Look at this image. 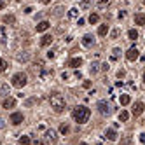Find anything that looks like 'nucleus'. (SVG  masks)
Wrapping results in <instances>:
<instances>
[{
    "instance_id": "nucleus-33",
    "label": "nucleus",
    "mask_w": 145,
    "mask_h": 145,
    "mask_svg": "<svg viewBox=\"0 0 145 145\" xmlns=\"http://www.w3.org/2000/svg\"><path fill=\"white\" fill-rule=\"evenodd\" d=\"M0 91H2V95H5V96H7V95H9V86H7V84H4Z\"/></svg>"
},
{
    "instance_id": "nucleus-5",
    "label": "nucleus",
    "mask_w": 145,
    "mask_h": 145,
    "mask_svg": "<svg viewBox=\"0 0 145 145\" xmlns=\"http://www.w3.org/2000/svg\"><path fill=\"white\" fill-rule=\"evenodd\" d=\"M23 121H25V117H23L21 112H14V114H11V117H9V122L14 124V126H19Z\"/></svg>"
},
{
    "instance_id": "nucleus-23",
    "label": "nucleus",
    "mask_w": 145,
    "mask_h": 145,
    "mask_svg": "<svg viewBox=\"0 0 145 145\" xmlns=\"http://www.w3.org/2000/svg\"><path fill=\"white\" fill-rule=\"evenodd\" d=\"M128 119H129V112H126V110H121V114H119V121L126 122Z\"/></svg>"
},
{
    "instance_id": "nucleus-11",
    "label": "nucleus",
    "mask_w": 145,
    "mask_h": 145,
    "mask_svg": "<svg viewBox=\"0 0 145 145\" xmlns=\"http://www.w3.org/2000/svg\"><path fill=\"white\" fill-rule=\"evenodd\" d=\"M53 35H44V37H42V39H40V46H42V47H47V46H51V44H53Z\"/></svg>"
},
{
    "instance_id": "nucleus-47",
    "label": "nucleus",
    "mask_w": 145,
    "mask_h": 145,
    "mask_svg": "<svg viewBox=\"0 0 145 145\" xmlns=\"http://www.w3.org/2000/svg\"><path fill=\"white\" fill-rule=\"evenodd\" d=\"M96 145H103V143H96Z\"/></svg>"
},
{
    "instance_id": "nucleus-8",
    "label": "nucleus",
    "mask_w": 145,
    "mask_h": 145,
    "mask_svg": "<svg viewBox=\"0 0 145 145\" xmlns=\"http://www.w3.org/2000/svg\"><path fill=\"white\" fill-rule=\"evenodd\" d=\"M95 44V37L91 35V33H86L84 37H82V46H86V47H91Z\"/></svg>"
},
{
    "instance_id": "nucleus-10",
    "label": "nucleus",
    "mask_w": 145,
    "mask_h": 145,
    "mask_svg": "<svg viewBox=\"0 0 145 145\" xmlns=\"http://www.w3.org/2000/svg\"><path fill=\"white\" fill-rule=\"evenodd\" d=\"M46 140H47V142H56V140H58V133H56L54 129H47V131H46Z\"/></svg>"
},
{
    "instance_id": "nucleus-17",
    "label": "nucleus",
    "mask_w": 145,
    "mask_h": 145,
    "mask_svg": "<svg viewBox=\"0 0 145 145\" xmlns=\"http://www.w3.org/2000/svg\"><path fill=\"white\" fill-rule=\"evenodd\" d=\"M107 33H108V25H100L98 26V35L100 37H105Z\"/></svg>"
},
{
    "instance_id": "nucleus-30",
    "label": "nucleus",
    "mask_w": 145,
    "mask_h": 145,
    "mask_svg": "<svg viewBox=\"0 0 145 145\" xmlns=\"http://www.w3.org/2000/svg\"><path fill=\"white\" fill-rule=\"evenodd\" d=\"M68 16H70V18H77V16H79V9H77V7L70 9V11H68Z\"/></svg>"
},
{
    "instance_id": "nucleus-35",
    "label": "nucleus",
    "mask_w": 145,
    "mask_h": 145,
    "mask_svg": "<svg viewBox=\"0 0 145 145\" xmlns=\"http://www.w3.org/2000/svg\"><path fill=\"white\" fill-rule=\"evenodd\" d=\"M100 67H101V70H103V72H108L110 65H108V63H103V65H100Z\"/></svg>"
},
{
    "instance_id": "nucleus-19",
    "label": "nucleus",
    "mask_w": 145,
    "mask_h": 145,
    "mask_svg": "<svg viewBox=\"0 0 145 145\" xmlns=\"http://www.w3.org/2000/svg\"><path fill=\"white\" fill-rule=\"evenodd\" d=\"M119 101H121V105H129L131 103V96L129 95H121Z\"/></svg>"
},
{
    "instance_id": "nucleus-49",
    "label": "nucleus",
    "mask_w": 145,
    "mask_h": 145,
    "mask_svg": "<svg viewBox=\"0 0 145 145\" xmlns=\"http://www.w3.org/2000/svg\"><path fill=\"white\" fill-rule=\"evenodd\" d=\"M143 4H145V0H143Z\"/></svg>"
},
{
    "instance_id": "nucleus-46",
    "label": "nucleus",
    "mask_w": 145,
    "mask_h": 145,
    "mask_svg": "<svg viewBox=\"0 0 145 145\" xmlns=\"http://www.w3.org/2000/svg\"><path fill=\"white\" fill-rule=\"evenodd\" d=\"M143 84H145V74H143Z\"/></svg>"
},
{
    "instance_id": "nucleus-22",
    "label": "nucleus",
    "mask_w": 145,
    "mask_h": 145,
    "mask_svg": "<svg viewBox=\"0 0 145 145\" xmlns=\"http://www.w3.org/2000/svg\"><path fill=\"white\" fill-rule=\"evenodd\" d=\"M91 4H93V0H82V2L79 4V7H80V9H89Z\"/></svg>"
},
{
    "instance_id": "nucleus-40",
    "label": "nucleus",
    "mask_w": 145,
    "mask_h": 145,
    "mask_svg": "<svg viewBox=\"0 0 145 145\" xmlns=\"http://www.w3.org/2000/svg\"><path fill=\"white\" fill-rule=\"evenodd\" d=\"M84 23H86V21L82 19V18H80V19H79V21H77V25H79V26H82V25H84Z\"/></svg>"
},
{
    "instance_id": "nucleus-45",
    "label": "nucleus",
    "mask_w": 145,
    "mask_h": 145,
    "mask_svg": "<svg viewBox=\"0 0 145 145\" xmlns=\"http://www.w3.org/2000/svg\"><path fill=\"white\" fill-rule=\"evenodd\" d=\"M79 145H87V143H84V142H80V143H79Z\"/></svg>"
},
{
    "instance_id": "nucleus-20",
    "label": "nucleus",
    "mask_w": 145,
    "mask_h": 145,
    "mask_svg": "<svg viewBox=\"0 0 145 145\" xmlns=\"http://www.w3.org/2000/svg\"><path fill=\"white\" fill-rule=\"evenodd\" d=\"M110 2H112V0H96V5L100 9H105L107 5H110Z\"/></svg>"
},
{
    "instance_id": "nucleus-34",
    "label": "nucleus",
    "mask_w": 145,
    "mask_h": 145,
    "mask_svg": "<svg viewBox=\"0 0 145 145\" xmlns=\"http://www.w3.org/2000/svg\"><path fill=\"white\" fill-rule=\"evenodd\" d=\"M124 75H126V70H122V68H121V70L117 72V77H119V79H122Z\"/></svg>"
},
{
    "instance_id": "nucleus-41",
    "label": "nucleus",
    "mask_w": 145,
    "mask_h": 145,
    "mask_svg": "<svg viewBox=\"0 0 145 145\" xmlns=\"http://www.w3.org/2000/svg\"><path fill=\"white\" fill-rule=\"evenodd\" d=\"M75 77H77V79H80V77H82V74H80L79 70H75Z\"/></svg>"
},
{
    "instance_id": "nucleus-44",
    "label": "nucleus",
    "mask_w": 145,
    "mask_h": 145,
    "mask_svg": "<svg viewBox=\"0 0 145 145\" xmlns=\"http://www.w3.org/2000/svg\"><path fill=\"white\" fill-rule=\"evenodd\" d=\"M4 5H5V4H4V2H0V9H4Z\"/></svg>"
},
{
    "instance_id": "nucleus-13",
    "label": "nucleus",
    "mask_w": 145,
    "mask_h": 145,
    "mask_svg": "<svg viewBox=\"0 0 145 145\" xmlns=\"http://www.w3.org/2000/svg\"><path fill=\"white\" fill-rule=\"evenodd\" d=\"M68 67H72V68H77L82 65V58H72V59H68V63H67Z\"/></svg>"
},
{
    "instance_id": "nucleus-31",
    "label": "nucleus",
    "mask_w": 145,
    "mask_h": 145,
    "mask_svg": "<svg viewBox=\"0 0 145 145\" xmlns=\"http://www.w3.org/2000/svg\"><path fill=\"white\" fill-rule=\"evenodd\" d=\"M119 33H121V30H119V28L112 30V33H110V39H117V37H119Z\"/></svg>"
},
{
    "instance_id": "nucleus-36",
    "label": "nucleus",
    "mask_w": 145,
    "mask_h": 145,
    "mask_svg": "<svg viewBox=\"0 0 145 145\" xmlns=\"http://www.w3.org/2000/svg\"><path fill=\"white\" fill-rule=\"evenodd\" d=\"M54 56H56V53H54V51H47V58H49V59L54 58Z\"/></svg>"
},
{
    "instance_id": "nucleus-32",
    "label": "nucleus",
    "mask_w": 145,
    "mask_h": 145,
    "mask_svg": "<svg viewBox=\"0 0 145 145\" xmlns=\"http://www.w3.org/2000/svg\"><path fill=\"white\" fill-rule=\"evenodd\" d=\"M100 65H98V63H93V65H91V68H89V70H91V74H93V75H95V74H96L98 70H100Z\"/></svg>"
},
{
    "instance_id": "nucleus-7",
    "label": "nucleus",
    "mask_w": 145,
    "mask_h": 145,
    "mask_svg": "<svg viewBox=\"0 0 145 145\" xmlns=\"http://www.w3.org/2000/svg\"><path fill=\"white\" fill-rule=\"evenodd\" d=\"M105 138L110 140V142H116L117 140V133H116V128H108L105 131Z\"/></svg>"
},
{
    "instance_id": "nucleus-42",
    "label": "nucleus",
    "mask_w": 145,
    "mask_h": 145,
    "mask_svg": "<svg viewBox=\"0 0 145 145\" xmlns=\"http://www.w3.org/2000/svg\"><path fill=\"white\" fill-rule=\"evenodd\" d=\"M140 142H143V143H145V133H142V135H140Z\"/></svg>"
},
{
    "instance_id": "nucleus-12",
    "label": "nucleus",
    "mask_w": 145,
    "mask_h": 145,
    "mask_svg": "<svg viewBox=\"0 0 145 145\" xmlns=\"http://www.w3.org/2000/svg\"><path fill=\"white\" fill-rule=\"evenodd\" d=\"M14 105H16V100H14V98H11V96H7L4 101H2V107H4V108H12Z\"/></svg>"
},
{
    "instance_id": "nucleus-3",
    "label": "nucleus",
    "mask_w": 145,
    "mask_h": 145,
    "mask_svg": "<svg viewBox=\"0 0 145 145\" xmlns=\"http://www.w3.org/2000/svg\"><path fill=\"white\" fill-rule=\"evenodd\" d=\"M26 82H28V77H26V74H23V72L14 74L12 79H11V84H12L14 87H25Z\"/></svg>"
},
{
    "instance_id": "nucleus-18",
    "label": "nucleus",
    "mask_w": 145,
    "mask_h": 145,
    "mask_svg": "<svg viewBox=\"0 0 145 145\" xmlns=\"http://www.w3.org/2000/svg\"><path fill=\"white\" fill-rule=\"evenodd\" d=\"M51 75H53V70H47V68H44V70H42V72H40V80H46V79L47 77H51Z\"/></svg>"
},
{
    "instance_id": "nucleus-24",
    "label": "nucleus",
    "mask_w": 145,
    "mask_h": 145,
    "mask_svg": "<svg viewBox=\"0 0 145 145\" xmlns=\"http://www.w3.org/2000/svg\"><path fill=\"white\" fill-rule=\"evenodd\" d=\"M19 143H21V145H32V138L23 135V136L19 138Z\"/></svg>"
},
{
    "instance_id": "nucleus-26",
    "label": "nucleus",
    "mask_w": 145,
    "mask_h": 145,
    "mask_svg": "<svg viewBox=\"0 0 145 145\" xmlns=\"http://www.w3.org/2000/svg\"><path fill=\"white\" fill-rule=\"evenodd\" d=\"M119 53H121V49H119V47L112 49V56H110V61H116V59L119 58Z\"/></svg>"
},
{
    "instance_id": "nucleus-25",
    "label": "nucleus",
    "mask_w": 145,
    "mask_h": 145,
    "mask_svg": "<svg viewBox=\"0 0 145 145\" xmlns=\"http://www.w3.org/2000/svg\"><path fill=\"white\" fill-rule=\"evenodd\" d=\"M59 133H61V135H68V133H70V126L68 124H61L59 126Z\"/></svg>"
},
{
    "instance_id": "nucleus-16",
    "label": "nucleus",
    "mask_w": 145,
    "mask_h": 145,
    "mask_svg": "<svg viewBox=\"0 0 145 145\" xmlns=\"http://www.w3.org/2000/svg\"><path fill=\"white\" fill-rule=\"evenodd\" d=\"M16 58H18V61H19V63H26V61L30 59V54L26 53V51H23V53H19V54L16 56Z\"/></svg>"
},
{
    "instance_id": "nucleus-2",
    "label": "nucleus",
    "mask_w": 145,
    "mask_h": 145,
    "mask_svg": "<svg viewBox=\"0 0 145 145\" xmlns=\"http://www.w3.org/2000/svg\"><path fill=\"white\" fill-rule=\"evenodd\" d=\"M49 101H51V107L54 108V112H58V114H61L63 110H65V98L61 96L59 93H53L51 96H49Z\"/></svg>"
},
{
    "instance_id": "nucleus-48",
    "label": "nucleus",
    "mask_w": 145,
    "mask_h": 145,
    "mask_svg": "<svg viewBox=\"0 0 145 145\" xmlns=\"http://www.w3.org/2000/svg\"><path fill=\"white\" fill-rule=\"evenodd\" d=\"M0 2H4V0H0Z\"/></svg>"
},
{
    "instance_id": "nucleus-6",
    "label": "nucleus",
    "mask_w": 145,
    "mask_h": 145,
    "mask_svg": "<svg viewBox=\"0 0 145 145\" xmlns=\"http://www.w3.org/2000/svg\"><path fill=\"white\" fill-rule=\"evenodd\" d=\"M138 56H140V51L133 46V47L128 49V53H126V59L128 61H135V59H138Z\"/></svg>"
},
{
    "instance_id": "nucleus-39",
    "label": "nucleus",
    "mask_w": 145,
    "mask_h": 145,
    "mask_svg": "<svg viewBox=\"0 0 145 145\" xmlns=\"http://www.w3.org/2000/svg\"><path fill=\"white\" fill-rule=\"evenodd\" d=\"M25 12H26V14H32V12H33V9H32V7H26V9H25Z\"/></svg>"
},
{
    "instance_id": "nucleus-9",
    "label": "nucleus",
    "mask_w": 145,
    "mask_h": 145,
    "mask_svg": "<svg viewBox=\"0 0 145 145\" xmlns=\"http://www.w3.org/2000/svg\"><path fill=\"white\" fill-rule=\"evenodd\" d=\"M143 108H145V105L142 103V101H136L135 105H133V116L135 117H138L142 112H143Z\"/></svg>"
},
{
    "instance_id": "nucleus-21",
    "label": "nucleus",
    "mask_w": 145,
    "mask_h": 145,
    "mask_svg": "<svg viewBox=\"0 0 145 145\" xmlns=\"http://www.w3.org/2000/svg\"><path fill=\"white\" fill-rule=\"evenodd\" d=\"M128 37H129V40H136L138 39V32H136L135 28H131L129 32H128Z\"/></svg>"
},
{
    "instance_id": "nucleus-15",
    "label": "nucleus",
    "mask_w": 145,
    "mask_h": 145,
    "mask_svg": "<svg viewBox=\"0 0 145 145\" xmlns=\"http://www.w3.org/2000/svg\"><path fill=\"white\" fill-rule=\"evenodd\" d=\"M135 25H138V26H143V25H145V14H142V12L135 14Z\"/></svg>"
},
{
    "instance_id": "nucleus-1",
    "label": "nucleus",
    "mask_w": 145,
    "mask_h": 145,
    "mask_svg": "<svg viewBox=\"0 0 145 145\" xmlns=\"http://www.w3.org/2000/svg\"><path fill=\"white\" fill-rule=\"evenodd\" d=\"M89 116H91V110L84 105L75 107L74 112H72V117H74V121H75L77 124H86L87 121H89Z\"/></svg>"
},
{
    "instance_id": "nucleus-29",
    "label": "nucleus",
    "mask_w": 145,
    "mask_h": 145,
    "mask_svg": "<svg viewBox=\"0 0 145 145\" xmlns=\"http://www.w3.org/2000/svg\"><path fill=\"white\" fill-rule=\"evenodd\" d=\"M7 67H9V63H7L5 59L0 58V72H5V70H7Z\"/></svg>"
},
{
    "instance_id": "nucleus-38",
    "label": "nucleus",
    "mask_w": 145,
    "mask_h": 145,
    "mask_svg": "<svg viewBox=\"0 0 145 145\" xmlns=\"http://www.w3.org/2000/svg\"><path fill=\"white\" fill-rule=\"evenodd\" d=\"M4 128H5V121H4V119H0V129H4Z\"/></svg>"
},
{
    "instance_id": "nucleus-4",
    "label": "nucleus",
    "mask_w": 145,
    "mask_h": 145,
    "mask_svg": "<svg viewBox=\"0 0 145 145\" xmlns=\"http://www.w3.org/2000/svg\"><path fill=\"white\" fill-rule=\"evenodd\" d=\"M96 108L98 112L101 114V116H108L112 110H110V105H108V101H105V100H101V101H98L96 103Z\"/></svg>"
},
{
    "instance_id": "nucleus-43",
    "label": "nucleus",
    "mask_w": 145,
    "mask_h": 145,
    "mask_svg": "<svg viewBox=\"0 0 145 145\" xmlns=\"http://www.w3.org/2000/svg\"><path fill=\"white\" fill-rule=\"evenodd\" d=\"M40 2H42V4H49L51 0H40Z\"/></svg>"
},
{
    "instance_id": "nucleus-27",
    "label": "nucleus",
    "mask_w": 145,
    "mask_h": 145,
    "mask_svg": "<svg viewBox=\"0 0 145 145\" xmlns=\"http://www.w3.org/2000/svg\"><path fill=\"white\" fill-rule=\"evenodd\" d=\"M98 21H100V16H98V14H91V16H89V23H91V25H96Z\"/></svg>"
},
{
    "instance_id": "nucleus-28",
    "label": "nucleus",
    "mask_w": 145,
    "mask_h": 145,
    "mask_svg": "<svg viewBox=\"0 0 145 145\" xmlns=\"http://www.w3.org/2000/svg\"><path fill=\"white\" fill-rule=\"evenodd\" d=\"M4 23H11V25H14V23H16V18H14L12 14H9V16H5V18H4Z\"/></svg>"
},
{
    "instance_id": "nucleus-37",
    "label": "nucleus",
    "mask_w": 145,
    "mask_h": 145,
    "mask_svg": "<svg viewBox=\"0 0 145 145\" xmlns=\"http://www.w3.org/2000/svg\"><path fill=\"white\" fill-rule=\"evenodd\" d=\"M33 101H35V100H26V101H25V105L30 107V105H33Z\"/></svg>"
},
{
    "instance_id": "nucleus-14",
    "label": "nucleus",
    "mask_w": 145,
    "mask_h": 145,
    "mask_svg": "<svg viewBox=\"0 0 145 145\" xmlns=\"http://www.w3.org/2000/svg\"><path fill=\"white\" fill-rule=\"evenodd\" d=\"M49 26H51V23H49V21H40L39 25H37V33H42V32H46Z\"/></svg>"
}]
</instances>
